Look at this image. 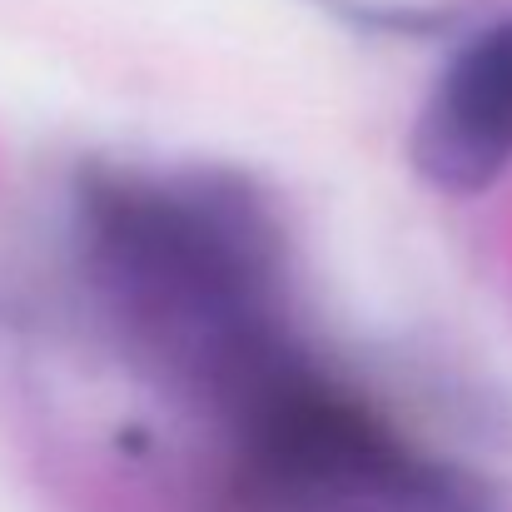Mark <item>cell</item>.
Masks as SVG:
<instances>
[{"instance_id": "cell-2", "label": "cell", "mask_w": 512, "mask_h": 512, "mask_svg": "<svg viewBox=\"0 0 512 512\" xmlns=\"http://www.w3.org/2000/svg\"><path fill=\"white\" fill-rule=\"evenodd\" d=\"M413 165L433 189L478 194L512 170V15L468 35L413 125Z\"/></svg>"}, {"instance_id": "cell-1", "label": "cell", "mask_w": 512, "mask_h": 512, "mask_svg": "<svg viewBox=\"0 0 512 512\" xmlns=\"http://www.w3.org/2000/svg\"><path fill=\"white\" fill-rule=\"evenodd\" d=\"M70 264L100 339L209 433L309 368L274 204L214 170H90Z\"/></svg>"}]
</instances>
